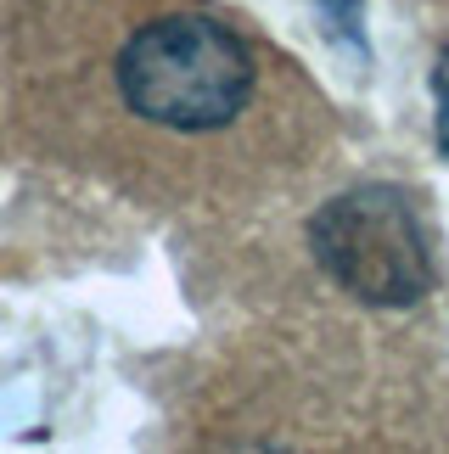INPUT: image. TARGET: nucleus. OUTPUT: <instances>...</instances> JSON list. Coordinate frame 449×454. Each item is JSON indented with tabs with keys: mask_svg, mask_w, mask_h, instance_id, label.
Instances as JSON below:
<instances>
[{
	"mask_svg": "<svg viewBox=\"0 0 449 454\" xmlns=\"http://www.w3.org/2000/svg\"><path fill=\"white\" fill-rule=\"evenodd\" d=\"M315 264L371 309H405L433 292V247L399 185H354L309 219Z\"/></svg>",
	"mask_w": 449,
	"mask_h": 454,
	"instance_id": "f03ea898",
	"label": "nucleus"
},
{
	"mask_svg": "<svg viewBox=\"0 0 449 454\" xmlns=\"http://www.w3.org/2000/svg\"><path fill=\"white\" fill-rule=\"evenodd\" d=\"M258 62L248 40L209 12L152 17L118 51V96L135 118L180 135L236 124L253 101Z\"/></svg>",
	"mask_w": 449,
	"mask_h": 454,
	"instance_id": "f257e3e1",
	"label": "nucleus"
},
{
	"mask_svg": "<svg viewBox=\"0 0 449 454\" xmlns=\"http://www.w3.org/2000/svg\"><path fill=\"white\" fill-rule=\"evenodd\" d=\"M433 129H438V146L449 152V51L433 67Z\"/></svg>",
	"mask_w": 449,
	"mask_h": 454,
	"instance_id": "7ed1b4c3",
	"label": "nucleus"
}]
</instances>
